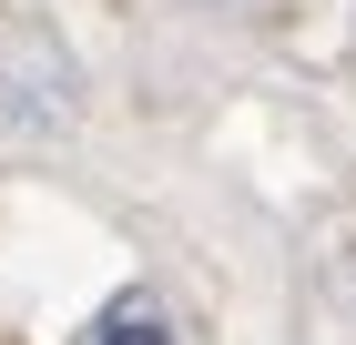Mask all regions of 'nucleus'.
Wrapping results in <instances>:
<instances>
[{"instance_id": "obj_1", "label": "nucleus", "mask_w": 356, "mask_h": 345, "mask_svg": "<svg viewBox=\"0 0 356 345\" xmlns=\"http://www.w3.org/2000/svg\"><path fill=\"white\" fill-rule=\"evenodd\" d=\"M82 345H184V335H173V315L153 305V285H122L102 315L82 325Z\"/></svg>"}]
</instances>
